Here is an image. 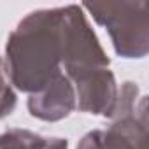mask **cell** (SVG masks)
<instances>
[{
    "mask_svg": "<svg viewBox=\"0 0 149 149\" xmlns=\"http://www.w3.org/2000/svg\"><path fill=\"white\" fill-rule=\"evenodd\" d=\"M6 76L21 91L37 93L61 72V7L30 13L11 32Z\"/></svg>",
    "mask_w": 149,
    "mask_h": 149,
    "instance_id": "1",
    "label": "cell"
},
{
    "mask_svg": "<svg viewBox=\"0 0 149 149\" xmlns=\"http://www.w3.org/2000/svg\"><path fill=\"white\" fill-rule=\"evenodd\" d=\"M93 19L105 26L119 56L142 58L149 51L147 2L84 4Z\"/></svg>",
    "mask_w": 149,
    "mask_h": 149,
    "instance_id": "2",
    "label": "cell"
},
{
    "mask_svg": "<svg viewBox=\"0 0 149 149\" xmlns=\"http://www.w3.org/2000/svg\"><path fill=\"white\" fill-rule=\"evenodd\" d=\"M109 58L79 6L61 7V67L72 81L91 70L107 68Z\"/></svg>",
    "mask_w": 149,
    "mask_h": 149,
    "instance_id": "3",
    "label": "cell"
},
{
    "mask_svg": "<svg viewBox=\"0 0 149 149\" xmlns=\"http://www.w3.org/2000/svg\"><path fill=\"white\" fill-rule=\"evenodd\" d=\"M146 102L133 114L118 116L107 130H95L83 137L77 149H146Z\"/></svg>",
    "mask_w": 149,
    "mask_h": 149,
    "instance_id": "4",
    "label": "cell"
},
{
    "mask_svg": "<svg viewBox=\"0 0 149 149\" xmlns=\"http://www.w3.org/2000/svg\"><path fill=\"white\" fill-rule=\"evenodd\" d=\"M76 109V91L63 72L56 76L37 93L28 98V111L42 121H60Z\"/></svg>",
    "mask_w": 149,
    "mask_h": 149,
    "instance_id": "5",
    "label": "cell"
},
{
    "mask_svg": "<svg viewBox=\"0 0 149 149\" xmlns=\"http://www.w3.org/2000/svg\"><path fill=\"white\" fill-rule=\"evenodd\" d=\"M0 149H68V142L58 137H42L28 130L13 128L0 135Z\"/></svg>",
    "mask_w": 149,
    "mask_h": 149,
    "instance_id": "6",
    "label": "cell"
},
{
    "mask_svg": "<svg viewBox=\"0 0 149 149\" xmlns=\"http://www.w3.org/2000/svg\"><path fill=\"white\" fill-rule=\"evenodd\" d=\"M14 107H16V95L9 84L4 63L0 60V119L6 118L7 114H11Z\"/></svg>",
    "mask_w": 149,
    "mask_h": 149,
    "instance_id": "7",
    "label": "cell"
}]
</instances>
